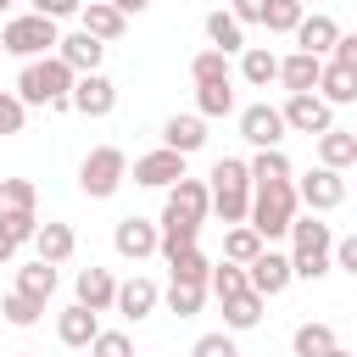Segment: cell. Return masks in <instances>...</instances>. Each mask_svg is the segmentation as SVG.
Listing matches in <instances>:
<instances>
[{"mask_svg":"<svg viewBox=\"0 0 357 357\" xmlns=\"http://www.w3.org/2000/svg\"><path fill=\"white\" fill-rule=\"evenodd\" d=\"M206 50H218V56L245 50V28H240L229 11H206Z\"/></svg>","mask_w":357,"mask_h":357,"instance_id":"cell-25","label":"cell"},{"mask_svg":"<svg viewBox=\"0 0 357 357\" xmlns=\"http://www.w3.org/2000/svg\"><path fill=\"white\" fill-rule=\"evenodd\" d=\"M190 78H195V84H229L234 73H229V56H218V50H201V56L190 61Z\"/></svg>","mask_w":357,"mask_h":357,"instance_id":"cell-38","label":"cell"},{"mask_svg":"<svg viewBox=\"0 0 357 357\" xmlns=\"http://www.w3.org/2000/svg\"><path fill=\"white\" fill-rule=\"evenodd\" d=\"M206 290L223 301V296H240V290H251V284H245V268H234V262H212V273H206Z\"/></svg>","mask_w":357,"mask_h":357,"instance_id":"cell-36","label":"cell"},{"mask_svg":"<svg viewBox=\"0 0 357 357\" xmlns=\"http://www.w3.org/2000/svg\"><path fill=\"white\" fill-rule=\"evenodd\" d=\"M162 145H167V151H178V156H195V151L206 145V123H201L195 112L167 117V123H162Z\"/></svg>","mask_w":357,"mask_h":357,"instance_id":"cell-19","label":"cell"},{"mask_svg":"<svg viewBox=\"0 0 357 357\" xmlns=\"http://www.w3.org/2000/svg\"><path fill=\"white\" fill-rule=\"evenodd\" d=\"M167 268H173V279H178V284H206V273H212V257H206L201 245H190V251L167 257Z\"/></svg>","mask_w":357,"mask_h":357,"instance_id":"cell-34","label":"cell"},{"mask_svg":"<svg viewBox=\"0 0 357 357\" xmlns=\"http://www.w3.org/2000/svg\"><path fill=\"white\" fill-rule=\"evenodd\" d=\"M50 56H56V61H61L73 78H84V73H100V56H106V45H100V39H89V33L78 28V33H61Z\"/></svg>","mask_w":357,"mask_h":357,"instance_id":"cell-8","label":"cell"},{"mask_svg":"<svg viewBox=\"0 0 357 357\" xmlns=\"http://www.w3.org/2000/svg\"><path fill=\"white\" fill-rule=\"evenodd\" d=\"M340 340H335V329L329 324H301L296 335H290V351L296 357H324V351H335Z\"/></svg>","mask_w":357,"mask_h":357,"instance_id":"cell-31","label":"cell"},{"mask_svg":"<svg viewBox=\"0 0 357 357\" xmlns=\"http://www.w3.org/2000/svg\"><path fill=\"white\" fill-rule=\"evenodd\" d=\"M262 324V296L257 290H240V296H223V329H257Z\"/></svg>","mask_w":357,"mask_h":357,"instance_id":"cell-28","label":"cell"},{"mask_svg":"<svg viewBox=\"0 0 357 357\" xmlns=\"http://www.w3.org/2000/svg\"><path fill=\"white\" fill-rule=\"evenodd\" d=\"M0 312H6V324H11V329H33V324H39V312H45V301H33V296L11 290V296L0 301Z\"/></svg>","mask_w":357,"mask_h":357,"instance_id":"cell-35","label":"cell"},{"mask_svg":"<svg viewBox=\"0 0 357 357\" xmlns=\"http://www.w3.org/2000/svg\"><path fill=\"white\" fill-rule=\"evenodd\" d=\"M307 11H301V0H268V11H262V28L268 33H296V22H301Z\"/></svg>","mask_w":357,"mask_h":357,"instance_id":"cell-37","label":"cell"},{"mask_svg":"<svg viewBox=\"0 0 357 357\" xmlns=\"http://www.w3.org/2000/svg\"><path fill=\"white\" fill-rule=\"evenodd\" d=\"M78 6H84V0H33V11H39V17H50V22L78 17Z\"/></svg>","mask_w":357,"mask_h":357,"instance_id":"cell-47","label":"cell"},{"mask_svg":"<svg viewBox=\"0 0 357 357\" xmlns=\"http://www.w3.org/2000/svg\"><path fill=\"white\" fill-rule=\"evenodd\" d=\"M67 106H73L78 117H112V106H117V84H112L106 73H84V78H73Z\"/></svg>","mask_w":357,"mask_h":357,"instance_id":"cell-6","label":"cell"},{"mask_svg":"<svg viewBox=\"0 0 357 357\" xmlns=\"http://www.w3.org/2000/svg\"><path fill=\"white\" fill-rule=\"evenodd\" d=\"M290 240H296V257H307V251H329V245H335V229H329L318 212H312V218L296 212V218H290Z\"/></svg>","mask_w":357,"mask_h":357,"instance_id":"cell-26","label":"cell"},{"mask_svg":"<svg viewBox=\"0 0 357 357\" xmlns=\"http://www.w3.org/2000/svg\"><path fill=\"white\" fill-rule=\"evenodd\" d=\"M245 284H251L262 301H268V296H279V290L290 284V257H279V251H268V245H262V251L245 262Z\"/></svg>","mask_w":357,"mask_h":357,"instance_id":"cell-10","label":"cell"},{"mask_svg":"<svg viewBox=\"0 0 357 357\" xmlns=\"http://www.w3.org/2000/svg\"><path fill=\"white\" fill-rule=\"evenodd\" d=\"M234 112V78L229 84H195V117H229Z\"/></svg>","mask_w":357,"mask_h":357,"instance_id":"cell-29","label":"cell"},{"mask_svg":"<svg viewBox=\"0 0 357 357\" xmlns=\"http://www.w3.org/2000/svg\"><path fill=\"white\" fill-rule=\"evenodd\" d=\"M318 73H324V61L307 56V50H296V56L279 61V78H273V84H284L290 95H312V89H318Z\"/></svg>","mask_w":357,"mask_h":357,"instance_id":"cell-18","label":"cell"},{"mask_svg":"<svg viewBox=\"0 0 357 357\" xmlns=\"http://www.w3.org/2000/svg\"><path fill=\"white\" fill-rule=\"evenodd\" d=\"M184 178V156L178 151H145L139 162H134V184H151V190H167V184H178Z\"/></svg>","mask_w":357,"mask_h":357,"instance_id":"cell-12","label":"cell"},{"mask_svg":"<svg viewBox=\"0 0 357 357\" xmlns=\"http://www.w3.org/2000/svg\"><path fill=\"white\" fill-rule=\"evenodd\" d=\"M162 212H173V218H184V223H206V184L201 178H178V184H167V206Z\"/></svg>","mask_w":357,"mask_h":357,"instance_id":"cell-14","label":"cell"},{"mask_svg":"<svg viewBox=\"0 0 357 357\" xmlns=\"http://www.w3.org/2000/svg\"><path fill=\"white\" fill-rule=\"evenodd\" d=\"M95 335H100V312L78 307V301H73V307L56 318V340H61V346H89Z\"/></svg>","mask_w":357,"mask_h":357,"instance_id":"cell-23","label":"cell"},{"mask_svg":"<svg viewBox=\"0 0 357 357\" xmlns=\"http://www.w3.org/2000/svg\"><path fill=\"white\" fill-rule=\"evenodd\" d=\"M279 117H284V128H296V134H307V139H318V134L335 128V106H324L318 95H290V100L279 106Z\"/></svg>","mask_w":357,"mask_h":357,"instance_id":"cell-7","label":"cell"},{"mask_svg":"<svg viewBox=\"0 0 357 357\" xmlns=\"http://www.w3.org/2000/svg\"><path fill=\"white\" fill-rule=\"evenodd\" d=\"M11 6H17V0H0V11H11Z\"/></svg>","mask_w":357,"mask_h":357,"instance_id":"cell-51","label":"cell"},{"mask_svg":"<svg viewBox=\"0 0 357 357\" xmlns=\"http://www.w3.org/2000/svg\"><path fill=\"white\" fill-rule=\"evenodd\" d=\"M324 106H351L357 100V73L351 67H335V61H324V73H318V89H312Z\"/></svg>","mask_w":357,"mask_h":357,"instance_id":"cell-21","label":"cell"},{"mask_svg":"<svg viewBox=\"0 0 357 357\" xmlns=\"http://www.w3.org/2000/svg\"><path fill=\"white\" fill-rule=\"evenodd\" d=\"M0 206H11V212H33V206H39L33 178H6V184H0Z\"/></svg>","mask_w":357,"mask_h":357,"instance_id":"cell-40","label":"cell"},{"mask_svg":"<svg viewBox=\"0 0 357 357\" xmlns=\"http://www.w3.org/2000/svg\"><path fill=\"white\" fill-rule=\"evenodd\" d=\"M28 245H33V257H39V262H50V268H61V262H67V257L78 251V234H73L67 223H39Z\"/></svg>","mask_w":357,"mask_h":357,"instance_id":"cell-15","label":"cell"},{"mask_svg":"<svg viewBox=\"0 0 357 357\" xmlns=\"http://www.w3.org/2000/svg\"><path fill=\"white\" fill-rule=\"evenodd\" d=\"M123 178H128V156H123L117 145H95V151L78 162V190H84L89 201L117 195V190H123Z\"/></svg>","mask_w":357,"mask_h":357,"instance_id":"cell-4","label":"cell"},{"mask_svg":"<svg viewBox=\"0 0 357 357\" xmlns=\"http://www.w3.org/2000/svg\"><path fill=\"white\" fill-rule=\"evenodd\" d=\"M112 245H117V257H128V262H145V257L156 251V223H151V218H117V229H112Z\"/></svg>","mask_w":357,"mask_h":357,"instance_id":"cell-13","label":"cell"},{"mask_svg":"<svg viewBox=\"0 0 357 357\" xmlns=\"http://www.w3.org/2000/svg\"><path fill=\"white\" fill-rule=\"evenodd\" d=\"M78 307H89V312H112V296H117V279L106 273V268H78Z\"/></svg>","mask_w":357,"mask_h":357,"instance_id":"cell-20","label":"cell"},{"mask_svg":"<svg viewBox=\"0 0 357 357\" xmlns=\"http://www.w3.org/2000/svg\"><path fill=\"white\" fill-rule=\"evenodd\" d=\"M106 6H112V11H123V17H128V11H145V6H151V0H106Z\"/></svg>","mask_w":357,"mask_h":357,"instance_id":"cell-48","label":"cell"},{"mask_svg":"<svg viewBox=\"0 0 357 357\" xmlns=\"http://www.w3.org/2000/svg\"><path fill=\"white\" fill-rule=\"evenodd\" d=\"M33 229H39V212H11V206H0V234H6L11 245H28Z\"/></svg>","mask_w":357,"mask_h":357,"instance_id":"cell-39","label":"cell"},{"mask_svg":"<svg viewBox=\"0 0 357 357\" xmlns=\"http://www.w3.org/2000/svg\"><path fill=\"white\" fill-rule=\"evenodd\" d=\"M22 123H28V106L11 89H0V134H22Z\"/></svg>","mask_w":357,"mask_h":357,"instance_id":"cell-43","label":"cell"},{"mask_svg":"<svg viewBox=\"0 0 357 357\" xmlns=\"http://www.w3.org/2000/svg\"><path fill=\"white\" fill-rule=\"evenodd\" d=\"M240 78H245L251 89H268V84L279 78V56L262 50V45H245V50H240Z\"/></svg>","mask_w":357,"mask_h":357,"instance_id":"cell-27","label":"cell"},{"mask_svg":"<svg viewBox=\"0 0 357 357\" xmlns=\"http://www.w3.org/2000/svg\"><path fill=\"white\" fill-rule=\"evenodd\" d=\"M56 22L50 17H39V11H22V17H11L6 28H0V50L6 56H22V61H39V56H50L56 50Z\"/></svg>","mask_w":357,"mask_h":357,"instance_id":"cell-3","label":"cell"},{"mask_svg":"<svg viewBox=\"0 0 357 357\" xmlns=\"http://www.w3.org/2000/svg\"><path fill=\"white\" fill-rule=\"evenodd\" d=\"M240 139H251L257 151H279V139H284V117H279V106H268V100L245 106V112H240Z\"/></svg>","mask_w":357,"mask_h":357,"instance_id":"cell-9","label":"cell"},{"mask_svg":"<svg viewBox=\"0 0 357 357\" xmlns=\"http://www.w3.org/2000/svg\"><path fill=\"white\" fill-rule=\"evenodd\" d=\"M351 162H357V134H351V128H329V134H318V167L346 173Z\"/></svg>","mask_w":357,"mask_h":357,"instance_id":"cell-24","label":"cell"},{"mask_svg":"<svg viewBox=\"0 0 357 357\" xmlns=\"http://www.w3.org/2000/svg\"><path fill=\"white\" fill-rule=\"evenodd\" d=\"M324 357H351V351H346V346H335V351H324Z\"/></svg>","mask_w":357,"mask_h":357,"instance_id":"cell-50","label":"cell"},{"mask_svg":"<svg viewBox=\"0 0 357 357\" xmlns=\"http://www.w3.org/2000/svg\"><path fill=\"white\" fill-rule=\"evenodd\" d=\"M17 290H22V296H33V301H50V296H56V268L33 257L28 268H17Z\"/></svg>","mask_w":357,"mask_h":357,"instance_id":"cell-30","label":"cell"},{"mask_svg":"<svg viewBox=\"0 0 357 357\" xmlns=\"http://www.w3.org/2000/svg\"><path fill=\"white\" fill-rule=\"evenodd\" d=\"M156 301H162V290H156V279H145V273L123 279V284H117V296H112V307H117V312H123L128 324L151 318V312H156Z\"/></svg>","mask_w":357,"mask_h":357,"instance_id":"cell-11","label":"cell"},{"mask_svg":"<svg viewBox=\"0 0 357 357\" xmlns=\"http://www.w3.org/2000/svg\"><path fill=\"white\" fill-rule=\"evenodd\" d=\"M340 39V22L335 17H324V11H312V17H301L296 22V50H307V56H329V45Z\"/></svg>","mask_w":357,"mask_h":357,"instance_id":"cell-17","label":"cell"},{"mask_svg":"<svg viewBox=\"0 0 357 357\" xmlns=\"http://www.w3.org/2000/svg\"><path fill=\"white\" fill-rule=\"evenodd\" d=\"M89 357H134V340H128L123 329H100V335L89 340Z\"/></svg>","mask_w":357,"mask_h":357,"instance_id":"cell-42","label":"cell"},{"mask_svg":"<svg viewBox=\"0 0 357 357\" xmlns=\"http://www.w3.org/2000/svg\"><path fill=\"white\" fill-rule=\"evenodd\" d=\"M245 173H251V184H284L290 178V156L284 151H257L245 162Z\"/></svg>","mask_w":357,"mask_h":357,"instance_id":"cell-32","label":"cell"},{"mask_svg":"<svg viewBox=\"0 0 357 357\" xmlns=\"http://www.w3.org/2000/svg\"><path fill=\"white\" fill-rule=\"evenodd\" d=\"M301 6H307V0H301Z\"/></svg>","mask_w":357,"mask_h":357,"instance_id":"cell-54","label":"cell"},{"mask_svg":"<svg viewBox=\"0 0 357 357\" xmlns=\"http://www.w3.org/2000/svg\"><path fill=\"white\" fill-rule=\"evenodd\" d=\"M78 28H84L89 39H100V45H112V39H123L128 17H123V11H112L106 0H89V6H78Z\"/></svg>","mask_w":357,"mask_h":357,"instance_id":"cell-16","label":"cell"},{"mask_svg":"<svg viewBox=\"0 0 357 357\" xmlns=\"http://www.w3.org/2000/svg\"><path fill=\"white\" fill-rule=\"evenodd\" d=\"M262 11H268V0H234V6H229V17H234L240 28H251V22H262Z\"/></svg>","mask_w":357,"mask_h":357,"instance_id":"cell-46","label":"cell"},{"mask_svg":"<svg viewBox=\"0 0 357 357\" xmlns=\"http://www.w3.org/2000/svg\"><path fill=\"white\" fill-rule=\"evenodd\" d=\"M296 184H251V206H245V229H257V240H279L290 234V218H296Z\"/></svg>","mask_w":357,"mask_h":357,"instance_id":"cell-1","label":"cell"},{"mask_svg":"<svg viewBox=\"0 0 357 357\" xmlns=\"http://www.w3.org/2000/svg\"><path fill=\"white\" fill-rule=\"evenodd\" d=\"M262 251V240H257V229H245V223H229V234H223V262H234V268H245L251 257Z\"/></svg>","mask_w":357,"mask_h":357,"instance_id":"cell-33","label":"cell"},{"mask_svg":"<svg viewBox=\"0 0 357 357\" xmlns=\"http://www.w3.org/2000/svg\"><path fill=\"white\" fill-rule=\"evenodd\" d=\"M190 357H240V346H234V335L223 329V335H201Z\"/></svg>","mask_w":357,"mask_h":357,"instance_id":"cell-44","label":"cell"},{"mask_svg":"<svg viewBox=\"0 0 357 357\" xmlns=\"http://www.w3.org/2000/svg\"><path fill=\"white\" fill-rule=\"evenodd\" d=\"M22 357H33V351H22Z\"/></svg>","mask_w":357,"mask_h":357,"instance_id":"cell-52","label":"cell"},{"mask_svg":"<svg viewBox=\"0 0 357 357\" xmlns=\"http://www.w3.org/2000/svg\"><path fill=\"white\" fill-rule=\"evenodd\" d=\"M251 206V184H206V212H218L223 223H245Z\"/></svg>","mask_w":357,"mask_h":357,"instance_id":"cell-22","label":"cell"},{"mask_svg":"<svg viewBox=\"0 0 357 357\" xmlns=\"http://www.w3.org/2000/svg\"><path fill=\"white\" fill-rule=\"evenodd\" d=\"M329 268H346V273H357V234H340V240L329 245Z\"/></svg>","mask_w":357,"mask_h":357,"instance_id":"cell-45","label":"cell"},{"mask_svg":"<svg viewBox=\"0 0 357 357\" xmlns=\"http://www.w3.org/2000/svg\"><path fill=\"white\" fill-rule=\"evenodd\" d=\"M201 301H206V284H178V279L167 284V307H173L178 318H195V312H201Z\"/></svg>","mask_w":357,"mask_h":357,"instance_id":"cell-41","label":"cell"},{"mask_svg":"<svg viewBox=\"0 0 357 357\" xmlns=\"http://www.w3.org/2000/svg\"><path fill=\"white\" fill-rule=\"evenodd\" d=\"M0 184H6V178H0Z\"/></svg>","mask_w":357,"mask_h":357,"instance_id":"cell-53","label":"cell"},{"mask_svg":"<svg viewBox=\"0 0 357 357\" xmlns=\"http://www.w3.org/2000/svg\"><path fill=\"white\" fill-rule=\"evenodd\" d=\"M346 201V173H335V167H312V173H301V184H296V206H307V212H335Z\"/></svg>","mask_w":357,"mask_h":357,"instance_id":"cell-5","label":"cell"},{"mask_svg":"<svg viewBox=\"0 0 357 357\" xmlns=\"http://www.w3.org/2000/svg\"><path fill=\"white\" fill-rule=\"evenodd\" d=\"M11 257H17V245H11L6 234H0V262H11Z\"/></svg>","mask_w":357,"mask_h":357,"instance_id":"cell-49","label":"cell"},{"mask_svg":"<svg viewBox=\"0 0 357 357\" xmlns=\"http://www.w3.org/2000/svg\"><path fill=\"white\" fill-rule=\"evenodd\" d=\"M22 106H56L67 112V95H73V73L56 61V56H39V61H22L17 73V89H11Z\"/></svg>","mask_w":357,"mask_h":357,"instance_id":"cell-2","label":"cell"}]
</instances>
